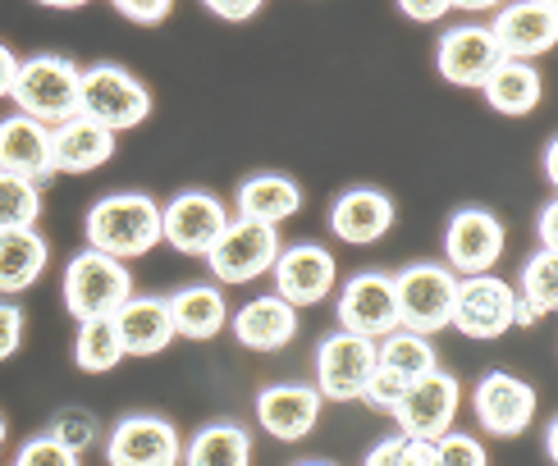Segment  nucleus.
I'll list each match as a JSON object with an SVG mask.
<instances>
[{
	"mask_svg": "<svg viewBox=\"0 0 558 466\" xmlns=\"http://www.w3.org/2000/svg\"><path fill=\"white\" fill-rule=\"evenodd\" d=\"M78 114L120 137L137 124H147L151 91L137 74H129L124 64H92L78 78Z\"/></svg>",
	"mask_w": 558,
	"mask_h": 466,
	"instance_id": "3",
	"label": "nucleus"
},
{
	"mask_svg": "<svg viewBox=\"0 0 558 466\" xmlns=\"http://www.w3.org/2000/svg\"><path fill=\"white\" fill-rule=\"evenodd\" d=\"M554 151H558V143H549V147H545V174H549V183L558 179V156H554Z\"/></svg>",
	"mask_w": 558,
	"mask_h": 466,
	"instance_id": "44",
	"label": "nucleus"
},
{
	"mask_svg": "<svg viewBox=\"0 0 558 466\" xmlns=\"http://www.w3.org/2000/svg\"><path fill=\"white\" fill-rule=\"evenodd\" d=\"M206 10H211V19H225V23H247L262 14L257 0H206Z\"/></svg>",
	"mask_w": 558,
	"mask_h": 466,
	"instance_id": "40",
	"label": "nucleus"
},
{
	"mask_svg": "<svg viewBox=\"0 0 558 466\" xmlns=\"http://www.w3.org/2000/svg\"><path fill=\"white\" fill-rule=\"evenodd\" d=\"M389 279H393V302H399V330H412L422 339L449 330L458 274L445 261H416Z\"/></svg>",
	"mask_w": 558,
	"mask_h": 466,
	"instance_id": "4",
	"label": "nucleus"
},
{
	"mask_svg": "<svg viewBox=\"0 0 558 466\" xmlns=\"http://www.w3.org/2000/svg\"><path fill=\"white\" fill-rule=\"evenodd\" d=\"M234 201H239V220H257V224L279 229L302 211V188L289 174H252Z\"/></svg>",
	"mask_w": 558,
	"mask_h": 466,
	"instance_id": "25",
	"label": "nucleus"
},
{
	"mask_svg": "<svg viewBox=\"0 0 558 466\" xmlns=\"http://www.w3.org/2000/svg\"><path fill=\"white\" fill-rule=\"evenodd\" d=\"M422 466H490V453H485L476 434L449 430L430 439V444H422Z\"/></svg>",
	"mask_w": 558,
	"mask_h": 466,
	"instance_id": "33",
	"label": "nucleus"
},
{
	"mask_svg": "<svg viewBox=\"0 0 558 466\" xmlns=\"http://www.w3.org/2000/svg\"><path fill=\"white\" fill-rule=\"evenodd\" d=\"M362 466H422V444L408 439V434H389L366 453Z\"/></svg>",
	"mask_w": 558,
	"mask_h": 466,
	"instance_id": "36",
	"label": "nucleus"
},
{
	"mask_svg": "<svg viewBox=\"0 0 558 466\" xmlns=\"http://www.w3.org/2000/svg\"><path fill=\"white\" fill-rule=\"evenodd\" d=\"M403 380L399 376H389V370H371V380H366V389H362V403L371 407V412H389L393 416V407H399V398H403Z\"/></svg>",
	"mask_w": 558,
	"mask_h": 466,
	"instance_id": "37",
	"label": "nucleus"
},
{
	"mask_svg": "<svg viewBox=\"0 0 558 466\" xmlns=\"http://www.w3.org/2000/svg\"><path fill=\"white\" fill-rule=\"evenodd\" d=\"M485 106L495 114H508V120H522L541 106L545 97V83H541V69L536 64H518V60H499V69L485 78Z\"/></svg>",
	"mask_w": 558,
	"mask_h": 466,
	"instance_id": "27",
	"label": "nucleus"
},
{
	"mask_svg": "<svg viewBox=\"0 0 558 466\" xmlns=\"http://www.w3.org/2000/svg\"><path fill=\"white\" fill-rule=\"evenodd\" d=\"M74 361L87 376H110L114 366L124 361L120 334H114V320H83L74 334Z\"/></svg>",
	"mask_w": 558,
	"mask_h": 466,
	"instance_id": "31",
	"label": "nucleus"
},
{
	"mask_svg": "<svg viewBox=\"0 0 558 466\" xmlns=\"http://www.w3.org/2000/svg\"><path fill=\"white\" fill-rule=\"evenodd\" d=\"M5 434H10V426H5V416H0V449H5Z\"/></svg>",
	"mask_w": 558,
	"mask_h": 466,
	"instance_id": "46",
	"label": "nucleus"
},
{
	"mask_svg": "<svg viewBox=\"0 0 558 466\" xmlns=\"http://www.w3.org/2000/svg\"><path fill=\"white\" fill-rule=\"evenodd\" d=\"M453 330L468 339H504L518 324V293L499 274H476L458 279L453 297Z\"/></svg>",
	"mask_w": 558,
	"mask_h": 466,
	"instance_id": "9",
	"label": "nucleus"
},
{
	"mask_svg": "<svg viewBox=\"0 0 558 466\" xmlns=\"http://www.w3.org/2000/svg\"><path fill=\"white\" fill-rule=\"evenodd\" d=\"M234 324V339L247 347V353H279L298 339V311L289 302H279L275 293L270 297H252L243 311L229 316Z\"/></svg>",
	"mask_w": 558,
	"mask_h": 466,
	"instance_id": "22",
	"label": "nucleus"
},
{
	"mask_svg": "<svg viewBox=\"0 0 558 466\" xmlns=\"http://www.w3.org/2000/svg\"><path fill=\"white\" fill-rule=\"evenodd\" d=\"M536 233H541V252H554L558 256V206L545 201V211L536 220Z\"/></svg>",
	"mask_w": 558,
	"mask_h": 466,
	"instance_id": "42",
	"label": "nucleus"
},
{
	"mask_svg": "<svg viewBox=\"0 0 558 466\" xmlns=\"http://www.w3.org/2000/svg\"><path fill=\"white\" fill-rule=\"evenodd\" d=\"M110 156H114V133L83 120V114L51 128V174H92Z\"/></svg>",
	"mask_w": 558,
	"mask_h": 466,
	"instance_id": "23",
	"label": "nucleus"
},
{
	"mask_svg": "<svg viewBox=\"0 0 558 466\" xmlns=\"http://www.w3.org/2000/svg\"><path fill=\"white\" fill-rule=\"evenodd\" d=\"M14 466H83V457L69 453L64 444H56L51 434H33L28 444L14 453Z\"/></svg>",
	"mask_w": 558,
	"mask_h": 466,
	"instance_id": "35",
	"label": "nucleus"
},
{
	"mask_svg": "<svg viewBox=\"0 0 558 466\" xmlns=\"http://www.w3.org/2000/svg\"><path fill=\"white\" fill-rule=\"evenodd\" d=\"M51 261V243L37 229H19V233H0V293H28L37 279L46 274Z\"/></svg>",
	"mask_w": 558,
	"mask_h": 466,
	"instance_id": "26",
	"label": "nucleus"
},
{
	"mask_svg": "<svg viewBox=\"0 0 558 466\" xmlns=\"http://www.w3.org/2000/svg\"><path fill=\"white\" fill-rule=\"evenodd\" d=\"M78 78H83V69L69 56L41 51V56L19 60L10 101L19 106L23 120H33L41 128H60L78 114Z\"/></svg>",
	"mask_w": 558,
	"mask_h": 466,
	"instance_id": "2",
	"label": "nucleus"
},
{
	"mask_svg": "<svg viewBox=\"0 0 558 466\" xmlns=\"http://www.w3.org/2000/svg\"><path fill=\"white\" fill-rule=\"evenodd\" d=\"M472 412L485 434L495 439H518L536 426V412H541V393L531 380L513 376V370H490L481 376L472 389Z\"/></svg>",
	"mask_w": 558,
	"mask_h": 466,
	"instance_id": "6",
	"label": "nucleus"
},
{
	"mask_svg": "<svg viewBox=\"0 0 558 466\" xmlns=\"http://www.w3.org/2000/svg\"><path fill=\"white\" fill-rule=\"evenodd\" d=\"M14 74H19V56L10 51L5 41H0V101L10 97V87H14Z\"/></svg>",
	"mask_w": 558,
	"mask_h": 466,
	"instance_id": "43",
	"label": "nucleus"
},
{
	"mask_svg": "<svg viewBox=\"0 0 558 466\" xmlns=\"http://www.w3.org/2000/svg\"><path fill=\"white\" fill-rule=\"evenodd\" d=\"M499 46L490 23H458L439 37L435 46V69L439 78L453 83V87H485V78L499 69Z\"/></svg>",
	"mask_w": 558,
	"mask_h": 466,
	"instance_id": "17",
	"label": "nucleus"
},
{
	"mask_svg": "<svg viewBox=\"0 0 558 466\" xmlns=\"http://www.w3.org/2000/svg\"><path fill=\"white\" fill-rule=\"evenodd\" d=\"M229 224V206L216 193L189 188L160 206V243H170L183 256H206Z\"/></svg>",
	"mask_w": 558,
	"mask_h": 466,
	"instance_id": "12",
	"label": "nucleus"
},
{
	"mask_svg": "<svg viewBox=\"0 0 558 466\" xmlns=\"http://www.w3.org/2000/svg\"><path fill=\"white\" fill-rule=\"evenodd\" d=\"M257 421H262V430L270 439H279V444H298V439H307L320 426V393H316V384H298V380L266 384L257 393Z\"/></svg>",
	"mask_w": 558,
	"mask_h": 466,
	"instance_id": "18",
	"label": "nucleus"
},
{
	"mask_svg": "<svg viewBox=\"0 0 558 466\" xmlns=\"http://www.w3.org/2000/svg\"><path fill=\"white\" fill-rule=\"evenodd\" d=\"M339 330L371 343L399 330V302H393V279L385 270H362L339 289Z\"/></svg>",
	"mask_w": 558,
	"mask_h": 466,
	"instance_id": "14",
	"label": "nucleus"
},
{
	"mask_svg": "<svg viewBox=\"0 0 558 466\" xmlns=\"http://www.w3.org/2000/svg\"><path fill=\"white\" fill-rule=\"evenodd\" d=\"M495 33V46L504 60H518V64H531L554 51L558 41V5L554 0H522V5H508L495 14L490 23Z\"/></svg>",
	"mask_w": 558,
	"mask_h": 466,
	"instance_id": "16",
	"label": "nucleus"
},
{
	"mask_svg": "<svg viewBox=\"0 0 558 466\" xmlns=\"http://www.w3.org/2000/svg\"><path fill=\"white\" fill-rule=\"evenodd\" d=\"M504 243H508V229L495 211H485V206H462V211H453L445 224V266L458 279L495 274Z\"/></svg>",
	"mask_w": 558,
	"mask_h": 466,
	"instance_id": "8",
	"label": "nucleus"
},
{
	"mask_svg": "<svg viewBox=\"0 0 558 466\" xmlns=\"http://www.w3.org/2000/svg\"><path fill=\"white\" fill-rule=\"evenodd\" d=\"M170 0H114V14L137 23V28H156V23L170 19Z\"/></svg>",
	"mask_w": 558,
	"mask_h": 466,
	"instance_id": "38",
	"label": "nucleus"
},
{
	"mask_svg": "<svg viewBox=\"0 0 558 466\" xmlns=\"http://www.w3.org/2000/svg\"><path fill=\"white\" fill-rule=\"evenodd\" d=\"M183 466H252V434L239 421H211L183 444Z\"/></svg>",
	"mask_w": 558,
	"mask_h": 466,
	"instance_id": "28",
	"label": "nucleus"
},
{
	"mask_svg": "<svg viewBox=\"0 0 558 466\" xmlns=\"http://www.w3.org/2000/svg\"><path fill=\"white\" fill-rule=\"evenodd\" d=\"M46 434H51L56 444H64L69 453H78V457H83L92 444H97V434H101V430H97V416H92L87 407H64Z\"/></svg>",
	"mask_w": 558,
	"mask_h": 466,
	"instance_id": "34",
	"label": "nucleus"
},
{
	"mask_svg": "<svg viewBox=\"0 0 558 466\" xmlns=\"http://www.w3.org/2000/svg\"><path fill=\"white\" fill-rule=\"evenodd\" d=\"M376 366L389 370V376H399L403 384H416V380H426L430 370H439L430 339L412 334V330H393V334H385V339L376 343Z\"/></svg>",
	"mask_w": 558,
	"mask_h": 466,
	"instance_id": "30",
	"label": "nucleus"
},
{
	"mask_svg": "<svg viewBox=\"0 0 558 466\" xmlns=\"http://www.w3.org/2000/svg\"><path fill=\"white\" fill-rule=\"evenodd\" d=\"M330 229H335V238L353 247L380 243L393 229V197L380 188H348L330 206Z\"/></svg>",
	"mask_w": 558,
	"mask_h": 466,
	"instance_id": "19",
	"label": "nucleus"
},
{
	"mask_svg": "<svg viewBox=\"0 0 558 466\" xmlns=\"http://www.w3.org/2000/svg\"><path fill=\"white\" fill-rule=\"evenodd\" d=\"M275 256H279V229L229 216L216 247L206 252V266L216 274V289L220 284H252V279L270 274Z\"/></svg>",
	"mask_w": 558,
	"mask_h": 466,
	"instance_id": "7",
	"label": "nucleus"
},
{
	"mask_svg": "<svg viewBox=\"0 0 558 466\" xmlns=\"http://www.w3.org/2000/svg\"><path fill=\"white\" fill-rule=\"evenodd\" d=\"M23 330H28V320H23L19 302H0V361H10L23 347Z\"/></svg>",
	"mask_w": 558,
	"mask_h": 466,
	"instance_id": "39",
	"label": "nucleus"
},
{
	"mask_svg": "<svg viewBox=\"0 0 558 466\" xmlns=\"http://www.w3.org/2000/svg\"><path fill=\"white\" fill-rule=\"evenodd\" d=\"M106 462L110 466H179L183 462V439L174 421L156 412H133L106 439Z\"/></svg>",
	"mask_w": 558,
	"mask_h": 466,
	"instance_id": "15",
	"label": "nucleus"
},
{
	"mask_svg": "<svg viewBox=\"0 0 558 466\" xmlns=\"http://www.w3.org/2000/svg\"><path fill=\"white\" fill-rule=\"evenodd\" d=\"M376 370V343L357 334H325L316 347V393L320 403H357Z\"/></svg>",
	"mask_w": 558,
	"mask_h": 466,
	"instance_id": "11",
	"label": "nucleus"
},
{
	"mask_svg": "<svg viewBox=\"0 0 558 466\" xmlns=\"http://www.w3.org/2000/svg\"><path fill=\"white\" fill-rule=\"evenodd\" d=\"M412 23H435V19H445L453 5H449V0H403V5H399Z\"/></svg>",
	"mask_w": 558,
	"mask_h": 466,
	"instance_id": "41",
	"label": "nucleus"
},
{
	"mask_svg": "<svg viewBox=\"0 0 558 466\" xmlns=\"http://www.w3.org/2000/svg\"><path fill=\"white\" fill-rule=\"evenodd\" d=\"M518 324H536L545 316H554L558 307V256L554 252H536L518 274Z\"/></svg>",
	"mask_w": 558,
	"mask_h": 466,
	"instance_id": "29",
	"label": "nucleus"
},
{
	"mask_svg": "<svg viewBox=\"0 0 558 466\" xmlns=\"http://www.w3.org/2000/svg\"><path fill=\"white\" fill-rule=\"evenodd\" d=\"M554 439H558V434H554V421H549V430H545V457H549V462L558 457V449H554Z\"/></svg>",
	"mask_w": 558,
	"mask_h": 466,
	"instance_id": "45",
	"label": "nucleus"
},
{
	"mask_svg": "<svg viewBox=\"0 0 558 466\" xmlns=\"http://www.w3.org/2000/svg\"><path fill=\"white\" fill-rule=\"evenodd\" d=\"M110 320H114V334H120L124 357H160L174 343L166 297H137L133 293Z\"/></svg>",
	"mask_w": 558,
	"mask_h": 466,
	"instance_id": "21",
	"label": "nucleus"
},
{
	"mask_svg": "<svg viewBox=\"0 0 558 466\" xmlns=\"http://www.w3.org/2000/svg\"><path fill=\"white\" fill-rule=\"evenodd\" d=\"M60 293H64V311L78 324L83 320H110L133 297V274L124 261H110V256L87 247L64 266Z\"/></svg>",
	"mask_w": 558,
	"mask_h": 466,
	"instance_id": "5",
	"label": "nucleus"
},
{
	"mask_svg": "<svg viewBox=\"0 0 558 466\" xmlns=\"http://www.w3.org/2000/svg\"><path fill=\"white\" fill-rule=\"evenodd\" d=\"M298 466H335V462H298Z\"/></svg>",
	"mask_w": 558,
	"mask_h": 466,
	"instance_id": "47",
	"label": "nucleus"
},
{
	"mask_svg": "<svg viewBox=\"0 0 558 466\" xmlns=\"http://www.w3.org/2000/svg\"><path fill=\"white\" fill-rule=\"evenodd\" d=\"M170 307V324H174V339H193V343H206L216 339L225 324H229V302L216 284H189L179 289L174 297H166Z\"/></svg>",
	"mask_w": 558,
	"mask_h": 466,
	"instance_id": "24",
	"label": "nucleus"
},
{
	"mask_svg": "<svg viewBox=\"0 0 558 466\" xmlns=\"http://www.w3.org/2000/svg\"><path fill=\"white\" fill-rule=\"evenodd\" d=\"M83 233L110 261H137L160 247V201L151 193H110L87 211Z\"/></svg>",
	"mask_w": 558,
	"mask_h": 466,
	"instance_id": "1",
	"label": "nucleus"
},
{
	"mask_svg": "<svg viewBox=\"0 0 558 466\" xmlns=\"http://www.w3.org/2000/svg\"><path fill=\"white\" fill-rule=\"evenodd\" d=\"M270 274H275V297L289 302L293 311H302L335 293L339 261L320 243H293V247H279Z\"/></svg>",
	"mask_w": 558,
	"mask_h": 466,
	"instance_id": "13",
	"label": "nucleus"
},
{
	"mask_svg": "<svg viewBox=\"0 0 558 466\" xmlns=\"http://www.w3.org/2000/svg\"><path fill=\"white\" fill-rule=\"evenodd\" d=\"M0 174L28 179L37 188L46 179H56L51 174V128L23 120V114H5L0 120Z\"/></svg>",
	"mask_w": 558,
	"mask_h": 466,
	"instance_id": "20",
	"label": "nucleus"
},
{
	"mask_svg": "<svg viewBox=\"0 0 558 466\" xmlns=\"http://www.w3.org/2000/svg\"><path fill=\"white\" fill-rule=\"evenodd\" d=\"M37 216H41V188H37V183L0 174V233L33 229Z\"/></svg>",
	"mask_w": 558,
	"mask_h": 466,
	"instance_id": "32",
	"label": "nucleus"
},
{
	"mask_svg": "<svg viewBox=\"0 0 558 466\" xmlns=\"http://www.w3.org/2000/svg\"><path fill=\"white\" fill-rule=\"evenodd\" d=\"M458 407H462V384L449 370H430L426 380L403 389L399 407H393V421H399V434L416 439V444H430V439L453 430Z\"/></svg>",
	"mask_w": 558,
	"mask_h": 466,
	"instance_id": "10",
	"label": "nucleus"
}]
</instances>
